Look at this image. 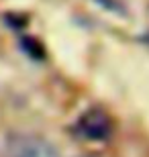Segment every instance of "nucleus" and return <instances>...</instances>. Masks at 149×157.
Returning <instances> with one entry per match:
<instances>
[{
  "label": "nucleus",
  "mask_w": 149,
  "mask_h": 157,
  "mask_svg": "<svg viewBox=\"0 0 149 157\" xmlns=\"http://www.w3.org/2000/svg\"><path fill=\"white\" fill-rule=\"evenodd\" d=\"M0 157H59L57 149L35 135H12L0 151Z\"/></svg>",
  "instance_id": "f257e3e1"
},
{
  "label": "nucleus",
  "mask_w": 149,
  "mask_h": 157,
  "mask_svg": "<svg viewBox=\"0 0 149 157\" xmlns=\"http://www.w3.org/2000/svg\"><path fill=\"white\" fill-rule=\"evenodd\" d=\"M78 131L82 137L92 141H104L108 139L112 133V121L104 110L100 108H92V110L84 112L78 121Z\"/></svg>",
  "instance_id": "f03ea898"
}]
</instances>
